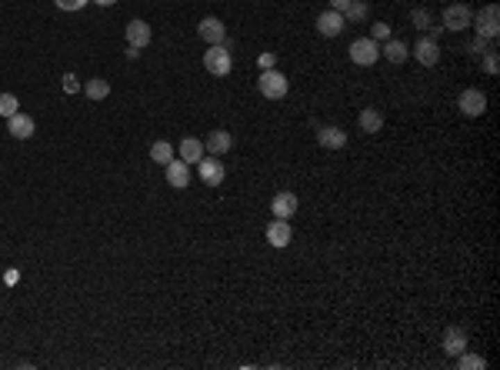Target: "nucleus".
<instances>
[{
    "label": "nucleus",
    "mask_w": 500,
    "mask_h": 370,
    "mask_svg": "<svg viewBox=\"0 0 500 370\" xmlns=\"http://www.w3.org/2000/svg\"><path fill=\"white\" fill-rule=\"evenodd\" d=\"M350 60H353L357 67H374V64L381 60V44H377L374 37H357V40L350 44Z\"/></svg>",
    "instance_id": "nucleus-1"
},
{
    "label": "nucleus",
    "mask_w": 500,
    "mask_h": 370,
    "mask_svg": "<svg viewBox=\"0 0 500 370\" xmlns=\"http://www.w3.org/2000/svg\"><path fill=\"white\" fill-rule=\"evenodd\" d=\"M203 67H207V74H214V77H227V74L233 70L231 51H227L224 44H214V47H207V53H203Z\"/></svg>",
    "instance_id": "nucleus-2"
},
{
    "label": "nucleus",
    "mask_w": 500,
    "mask_h": 370,
    "mask_svg": "<svg viewBox=\"0 0 500 370\" xmlns=\"http://www.w3.org/2000/svg\"><path fill=\"white\" fill-rule=\"evenodd\" d=\"M257 87H260V94H264L267 101H283L287 97V90H290V84H287V77H283L281 70H264L260 74V81H257Z\"/></svg>",
    "instance_id": "nucleus-3"
},
{
    "label": "nucleus",
    "mask_w": 500,
    "mask_h": 370,
    "mask_svg": "<svg viewBox=\"0 0 500 370\" xmlns=\"http://www.w3.org/2000/svg\"><path fill=\"white\" fill-rule=\"evenodd\" d=\"M477 37H483V40H497L500 34V7L497 3H487L481 14H477Z\"/></svg>",
    "instance_id": "nucleus-4"
},
{
    "label": "nucleus",
    "mask_w": 500,
    "mask_h": 370,
    "mask_svg": "<svg viewBox=\"0 0 500 370\" xmlns=\"http://www.w3.org/2000/svg\"><path fill=\"white\" fill-rule=\"evenodd\" d=\"M474 24V10L467 7V3H450L447 10H444V31H453V34H460Z\"/></svg>",
    "instance_id": "nucleus-5"
},
{
    "label": "nucleus",
    "mask_w": 500,
    "mask_h": 370,
    "mask_svg": "<svg viewBox=\"0 0 500 370\" xmlns=\"http://www.w3.org/2000/svg\"><path fill=\"white\" fill-rule=\"evenodd\" d=\"M457 107H460L464 117H481L483 110H487V94L477 90V87H467L464 94L457 97Z\"/></svg>",
    "instance_id": "nucleus-6"
},
{
    "label": "nucleus",
    "mask_w": 500,
    "mask_h": 370,
    "mask_svg": "<svg viewBox=\"0 0 500 370\" xmlns=\"http://www.w3.org/2000/svg\"><path fill=\"white\" fill-rule=\"evenodd\" d=\"M197 170H200V180H203L207 187H220L224 184V177H227V170H224V164H220L217 157H200Z\"/></svg>",
    "instance_id": "nucleus-7"
},
{
    "label": "nucleus",
    "mask_w": 500,
    "mask_h": 370,
    "mask_svg": "<svg viewBox=\"0 0 500 370\" xmlns=\"http://www.w3.org/2000/svg\"><path fill=\"white\" fill-rule=\"evenodd\" d=\"M294 240V230H290V220H281V217H274L270 224H267V244L270 247H287Z\"/></svg>",
    "instance_id": "nucleus-8"
},
{
    "label": "nucleus",
    "mask_w": 500,
    "mask_h": 370,
    "mask_svg": "<svg viewBox=\"0 0 500 370\" xmlns=\"http://www.w3.org/2000/svg\"><path fill=\"white\" fill-rule=\"evenodd\" d=\"M197 34L214 47V44H224L227 40V27H224V20H217V17H203L197 24Z\"/></svg>",
    "instance_id": "nucleus-9"
},
{
    "label": "nucleus",
    "mask_w": 500,
    "mask_h": 370,
    "mask_svg": "<svg viewBox=\"0 0 500 370\" xmlns=\"http://www.w3.org/2000/svg\"><path fill=\"white\" fill-rule=\"evenodd\" d=\"M270 214L281 220H290L297 214V194H290V190H281L274 201H270Z\"/></svg>",
    "instance_id": "nucleus-10"
},
{
    "label": "nucleus",
    "mask_w": 500,
    "mask_h": 370,
    "mask_svg": "<svg viewBox=\"0 0 500 370\" xmlns=\"http://www.w3.org/2000/svg\"><path fill=\"white\" fill-rule=\"evenodd\" d=\"M164 174H167V184L183 190V187H190V164L187 160H170L164 164Z\"/></svg>",
    "instance_id": "nucleus-11"
},
{
    "label": "nucleus",
    "mask_w": 500,
    "mask_h": 370,
    "mask_svg": "<svg viewBox=\"0 0 500 370\" xmlns=\"http://www.w3.org/2000/svg\"><path fill=\"white\" fill-rule=\"evenodd\" d=\"M344 27H347V17L337 14V10H324V14L317 17V31H320V37H337Z\"/></svg>",
    "instance_id": "nucleus-12"
},
{
    "label": "nucleus",
    "mask_w": 500,
    "mask_h": 370,
    "mask_svg": "<svg viewBox=\"0 0 500 370\" xmlns=\"http://www.w3.org/2000/svg\"><path fill=\"white\" fill-rule=\"evenodd\" d=\"M150 40H153V31H150L147 20H131V24H127V44H131V47L144 51Z\"/></svg>",
    "instance_id": "nucleus-13"
},
{
    "label": "nucleus",
    "mask_w": 500,
    "mask_h": 370,
    "mask_svg": "<svg viewBox=\"0 0 500 370\" xmlns=\"http://www.w3.org/2000/svg\"><path fill=\"white\" fill-rule=\"evenodd\" d=\"M7 134L17 137V140H31L33 137V117H27V114L17 110L14 117H7Z\"/></svg>",
    "instance_id": "nucleus-14"
},
{
    "label": "nucleus",
    "mask_w": 500,
    "mask_h": 370,
    "mask_svg": "<svg viewBox=\"0 0 500 370\" xmlns=\"http://www.w3.org/2000/svg\"><path fill=\"white\" fill-rule=\"evenodd\" d=\"M414 57L424 64V67H433L437 60H440V47H437V40H431V37H420L414 47Z\"/></svg>",
    "instance_id": "nucleus-15"
},
{
    "label": "nucleus",
    "mask_w": 500,
    "mask_h": 370,
    "mask_svg": "<svg viewBox=\"0 0 500 370\" xmlns=\"http://www.w3.org/2000/svg\"><path fill=\"white\" fill-rule=\"evenodd\" d=\"M317 144L327 147V151H340V147H347V134L340 127H320L317 131Z\"/></svg>",
    "instance_id": "nucleus-16"
},
{
    "label": "nucleus",
    "mask_w": 500,
    "mask_h": 370,
    "mask_svg": "<svg viewBox=\"0 0 500 370\" xmlns=\"http://www.w3.org/2000/svg\"><path fill=\"white\" fill-rule=\"evenodd\" d=\"M444 351H447L450 357H457V353L467 351V330L464 327H447V330H444Z\"/></svg>",
    "instance_id": "nucleus-17"
},
{
    "label": "nucleus",
    "mask_w": 500,
    "mask_h": 370,
    "mask_svg": "<svg viewBox=\"0 0 500 370\" xmlns=\"http://www.w3.org/2000/svg\"><path fill=\"white\" fill-rule=\"evenodd\" d=\"M233 147V137L227 131H214V134L203 140V151L210 153V157H220V153H227Z\"/></svg>",
    "instance_id": "nucleus-18"
},
{
    "label": "nucleus",
    "mask_w": 500,
    "mask_h": 370,
    "mask_svg": "<svg viewBox=\"0 0 500 370\" xmlns=\"http://www.w3.org/2000/svg\"><path fill=\"white\" fill-rule=\"evenodd\" d=\"M357 124H360L364 134H381L383 131V114L377 110V107H364L360 117H357Z\"/></svg>",
    "instance_id": "nucleus-19"
},
{
    "label": "nucleus",
    "mask_w": 500,
    "mask_h": 370,
    "mask_svg": "<svg viewBox=\"0 0 500 370\" xmlns=\"http://www.w3.org/2000/svg\"><path fill=\"white\" fill-rule=\"evenodd\" d=\"M381 57H387L390 64H403V60L410 57V51H407V44H403V40H394V37H390V40L381 47Z\"/></svg>",
    "instance_id": "nucleus-20"
},
{
    "label": "nucleus",
    "mask_w": 500,
    "mask_h": 370,
    "mask_svg": "<svg viewBox=\"0 0 500 370\" xmlns=\"http://www.w3.org/2000/svg\"><path fill=\"white\" fill-rule=\"evenodd\" d=\"M203 140H197V137H183L181 140V160H187V164H197L200 157H203Z\"/></svg>",
    "instance_id": "nucleus-21"
},
{
    "label": "nucleus",
    "mask_w": 500,
    "mask_h": 370,
    "mask_svg": "<svg viewBox=\"0 0 500 370\" xmlns=\"http://www.w3.org/2000/svg\"><path fill=\"white\" fill-rule=\"evenodd\" d=\"M83 94L90 97V101H107V94H110V84L103 81V77H90L87 87H83Z\"/></svg>",
    "instance_id": "nucleus-22"
},
{
    "label": "nucleus",
    "mask_w": 500,
    "mask_h": 370,
    "mask_svg": "<svg viewBox=\"0 0 500 370\" xmlns=\"http://www.w3.org/2000/svg\"><path fill=\"white\" fill-rule=\"evenodd\" d=\"M150 160H157V164H170V160H174V144L157 140V144L150 147Z\"/></svg>",
    "instance_id": "nucleus-23"
},
{
    "label": "nucleus",
    "mask_w": 500,
    "mask_h": 370,
    "mask_svg": "<svg viewBox=\"0 0 500 370\" xmlns=\"http://www.w3.org/2000/svg\"><path fill=\"white\" fill-rule=\"evenodd\" d=\"M457 367L460 370H483L487 367V360L483 357H477V353H457Z\"/></svg>",
    "instance_id": "nucleus-24"
},
{
    "label": "nucleus",
    "mask_w": 500,
    "mask_h": 370,
    "mask_svg": "<svg viewBox=\"0 0 500 370\" xmlns=\"http://www.w3.org/2000/svg\"><path fill=\"white\" fill-rule=\"evenodd\" d=\"M410 24H414L417 31H427V27H433V14L427 7H417L414 14H410Z\"/></svg>",
    "instance_id": "nucleus-25"
},
{
    "label": "nucleus",
    "mask_w": 500,
    "mask_h": 370,
    "mask_svg": "<svg viewBox=\"0 0 500 370\" xmlns=\"http://www.w3.org/2000/svg\"><path fill=\"white\" fill-rule=\"evenodd\" d=\"M20 101H17L14 94H0V117H14Z\"/></svg>",
    "instance_id": "nucleus-26"
},
{
    "label": "nucleus",
    "mask_w": 500,
    "mask_h": 370,
    "mask_svg": "<svg viewBox=\"0 0 500 370\" xmlns=\"http://www.w3.org/2000/svg\"><path fill=\"white\" fill-rule=\"evenodd\" d=\"M344 17H350V20H364V17H367V3H360V0H350V7L344 10Z\"/></svg>",
    "instance_id": "nucleus-27"
},
{
    "label": "nucleus",
    "mask_w": 500,
    "mask_h": 370,
    "mask_svg": "<svg viewBox=\"0 0 500 370\" xmlns=\"http://www.w3.org/2000/svg\"><path fill=\"white\" fill-rule=\"evenodd\" d=\"M53 3H57L60 10H67V14H74V10H83L90 0H53Z\"/></svg>",
    "instance_id": "nucleus-28"
},
{
    "label": "nucleus",
    "mask_w": 500,
    "mask_h": 370,
    "mask_svg": "<svg viewBox=\"0 0 500 370\" xmlns=\"http://www.w3.org/2000/svg\"><path fill=\"white\" fill-rule=\"evenodd\" d=\"M483 70H487V74H497V51H494V47L483 53Z\"/></svg>",
    "instance_id": "nucleus-29"
},
{
    "label": "nucleus",
    "mask_w": 500,
    "mask_h": 370,
    "mask_svg": "<svg viewBox=\"0 0 500 370\" xmlns=\"http://www.w3.org/2000/svg\"><path fill=\"white\" fill-rule=\"evenodd\" d=\"M370 37H374V40H390V24H383V20L374 24V34Z\"/></svg>",
    "instance_id": "nucleus-30"
},
{
    "label": "nucleus",
    "mask_w": 500,
    "mask_h": 370,
    "mask_svg": "<svg viewBox=\"0 0 500 370\" xmlns=\"http://www.w3.org/2000/svg\"><path fill=\"white\" fill-rule=\"evenodd\" d=\"M64 90L67 94H81V81L74 74H64Z\"/></svg>",
    "instance_id": "nucleus-31"
},
{
    "label": "nucleus",
    "mask_w": 500,
    "mask_h": 370,
    "mask_svg": "<svg viewBox=\"0 0 500 370\" xmlns=\"http://www.w3.org/2000/svg\"><path fill=\"white\" fill-rule=\"evenodd\" d=\"M467 51H470V53H477V57H481V53H487L490 47H487V40H483V37H477V40H474V44H470Z\"/></svg>",
    "instance_id": "nucleus-32"
},
{
    "label": "nucleus",
    "mask_w": 500,
    "mask_h": 370,
    "mask_svg": "<svg viewBox=\"0 0 500 370\" xmlns=\"http://www.w3.org/2000/svg\"><path fill=\"white\" fill-rule=\"evenodd\" d=\"M350 7V0H331V10H337V14H344Z\"/></svg>",
    "instance_id": "nucleus-33"
},
{
    "label": "nucleus",
    "mask_w": 500,
    "mask_h": 370,
    "mask_svg": "<svg viewBox=\"0 0 500 370\" xmlns=\"http://www.w3.org/2000/svg\"><path fill=\"white\" fill-rule=\"evenodd\" d=\"M260 67H264V70L274 67V53H260Z\"/></svg>",
    "instance_id": "nucleus-34"
},
{
    "label": "nucleus",
    "mask_w": 500,
    "mask_h": 370,
    "mask_svg": "<svg viewBox=\"0 0 500 370\" xmlns=\"http://www.w3.org/2000/svg\"><path fill=\"white\" fill-rule=\"evenodd\" d=\"M94 3H100V7H114L117 0H94Z\"/></svg>",
    "instance_id": "nucleus-35"
}]
</instances>
